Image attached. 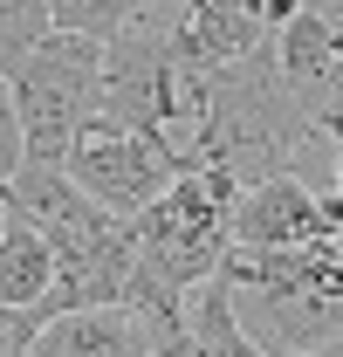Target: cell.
I'll return each instance as SVG.
<instances>
[{
  "label": "cell",
  "mask_w": 343,
  "mask_h": 357,
  "mask_svg": "<svg viewBox=\"0 0 343 357\" xmlns=\"http://www.w3.org/2000/svg\"><path fill=\"white\" fill-rule=\"evenodd\" d=\"M151 357H206V351H199L192 323H178V330H158V337H151Z\"/></svg>",
  "instance_id": "8fae6325"
},
{
  "label": "cell",
  "mask_w": 343,
  "mask_h": 357,
  "mask_svg": "<svg viewBox=\"0 0 343 357\" xmlns=\"http://www.w3.org/2000/svg\"><path fill=\"white\" fill-rule=\"evenodd\" d=\"M28 357H151V330L124 303L69 310V316H48L42 323V337H35Z\"/></svg>",
  "instance_id": "5b68a950"
},
{
  "label": "cell",
  "mask_w": 343,
  "mask_h": 357,
  "mask_svg": "<svg viewBox=\"0 0 343 357\" xmlns=\"http://www.w3.org/2000/svg\"><path fill=\"white\" fill-rule=\"evenodd\" d=\"M0 227H7V192H0Z\"/></svg>",
  "instance_id": "4fadbf2b"
},
{
  "label": "cell",
  "mask_w": 343,
  "mask_h": 357,
  "mask_svg": "<svg viewBox=\"0 0 343 357\" xmlns=\"http://www.w3.org/2000/svg\"><path fill=\"white\" fill-rule=\"evenodd\" d=\"M48 296H55V248L28 213L7 206V227H0V303L7 310H42Z\"/></svg>",
  "instance_id": "8992f818"
},
{
  "label": "cell",
  "mask_w": 343,
  "mask_h": 357,
  "mask_svg": "<svg viewBox=\"0 0 343 357\" xmlns=\"http://www.w3.org/2000/svg\"><path fill=\"white\" fill-rule=\"evenodd\" d=\"M185 323H192V337H199L206 357H275V351H261L254 337H247V323L234 310V289H227L220 275L185 296Z\"/></svg>",
  "instance_id": "52a82bcc"
},
{
  "label": "cell",
  "mask_w": 343,
  "mask_h": 357,
  "mask_svg": "<svg viewBox=\"0 0 343 357\" xmlns=\"http://www.w3.org/2000/svg\"><path fill=\"white\" fill-rule=\"evenodd\" d=\"M96 83H103V35H76V28H48L21 62H7V96L28 137V158L62 165L69 144L96 110Z\"/></svg>",
  "instance_id": "6da1fadb"
},
{
  "label": "cell",
  "mask_w": 343,
  "mask_h": 357,
  "mask_svg": "<svg viewBox=\"0 0 343 357\" xmlns=\"http://www.w3.org/2000/svg\"><path fill=\"white\" fill-rule=\"evenodd\" d=\"M62 165H69V178L83 185L96 206H110V213H124V220H137L172 178L185 172V158H178L158 131L117 124V117H103V110L83 117V131H76V144H69Z\"/></svg>",
  "instance_id": "7a4b0ae2"
},
{
  "label": "cell",
  "mask_w": 343,
  "mask_h": 357,
  "mask_svg": "<svg viewBox=\"0 0 343 357\" xmlns=\"http://www.w3.org/2000/svg\"><path fill=\"white\" fill-rule=\"evenodd\" d=\"M21 158H28V137H21V117H14V96H7V83H0V185L14 178Z\"/></svg>",
  "instance_id": "30bf717a"
},
{
  "label": "cell",
  "mask_w": 343,
  "mask_h": 357,
  "mask_svg": "<svg viewBox=\"0 0 343 357\" xmlns=\"http://www.w3.org/2000/svg\"><path fill=\"white\" fill-rule=\"evenodd\" d=\"M261 42H268L261 0H172V48H178V62L220 69V62H241Z\"/></svg>",
  "instance_id": "277c9868"
},
{
  "label": "cell",
  "mask_w": 343,
  "mask_h": 357,
  "mask_svg": "<svg viewBox=\"0 0 343 357\" xmlns=\"http://www.w3.org/2000/svg\"><path fill=\"white\" fill-rule=\"evenodd\" d=\"M337 192H343V158H337Z\"/></svg>",
  "instance_id": "9a60e30c"
},
{
  "label": "cell",
  "mask_w": 343,
  "mask_h": 357,
  "mask_svg": "<svg viewBox=\"0 0 343 357\" xmlns=\"http://www.w3.org/2000/svg\"><path fill=\"white\" fill-rule=\"evenodd\" d=\"M323 241V192L296 172L241 185L234 199V248H309Z\"/></svg>",
  "instance_id": "3957f363"
},
{
  "label": "cell",
  "mask_w": 343,
  "mask_h": 357,
  "mask_svg": "<svg viewBox=\"0 0 343 357\" xmlns=\"http://www.w3.org/2000/svg\"><path fill=\"white\" fill-rule=\"evenodd\" d=\"M282 357H316V351H282Z\"/></svg>",
  "instance_id": "5bb4252c"
},
{
  "label": "cell",
  "mask_w": 343,
  "mask_h": 357,
  "mask_svg": "<svg viewBox=\"0 0 343 357\" xmlns=\"http://www.w3.org/2000/svg\"><path fill=\"white\" fill-rule=\"evenodd\" d=\"M144 7H158V0H55V28H76V35H103L110 42Z\"/></svg>",
  "instance_id": "9c48e42d"
},
{
  "label": "cell",
  "mask_w": 343,
  "mask_h": 357,
  "mask_svg": "<svg viewBox=\"0 0 343 357\" xmlns=\"http://www.w3.org/2000/svg\"><path fill=\"white\" fill-rule=\"evenodd\" d=\"M316 357H343V337H337V344H330V351H316Z\"/></svg>",
  "instance_id": "7c38bea8"
},
{
  "label": "cell",
  "mask_w": 343,
  "mask_h": 357,
  "mask_svg": "<svg viewBox=\"0 0 343 357\" xmlns=\"http://www.w3.org/2000/svg\"><path fill=\"white\" fill-rule=\"evenodd\" d=\"M275 62H282V76L296 89L323 83V76L337 69V21H330L323 7H302L289 28H275Z\"/></svg>",
  "instance_id": "ba28073f"
}]
</instances>
